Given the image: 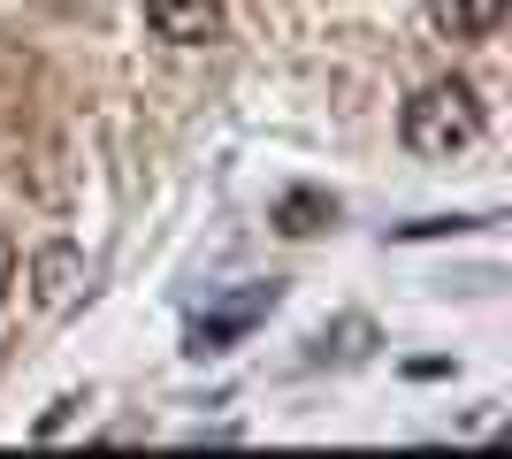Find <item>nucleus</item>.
Segmentation results:
<instances>
[{
	"mask_svg": "<svg viewBox=\"0 0 512 459\" xmlns=\"http://www.w3.org/2000/svg\"><path fill=\"white\" fill-rule=\"evenodd\" d=\"M482 92L467 85V77H428L421 92L406 100V115H398V131H406V146L421 153V161H451V153H467L474 138H482Z\"/></svg>",
	"mask_w": 512,
	"mask_h": 459,
	"instance_id": "nucleus-1",
	"label": "nucleus"
},
{
	"mask_svg": "<svg viewBox=\"0 0 512 459\" xmlns=\"http://www.w3.org/2000/svg\"><path fill=\"white\" fill-rule=\"evenodd\" d=\"M268 314H276V284H245L237 299H222V306H207V314H192V329H184V352H192V360H214V352H230L253 322H268Z\"/></svg>",
	"mask_w": 512,
	"mask_h": 459,
	"instance_id": "nucleus-2",
	"label": "nucleus"
},
{
	"mask_svg": "<svg viewBox=\"0 0 512 459\" xmlns=\"http://www.w3.org/2000/svg\"><path fill=\"white\" fill-rule=\"evenodd\" d=\"M77 299H92V261L69 238L39 245V253H31V306H39V314H69Z\"/></svg>",
	"mask_w": 512,
	"mask_h": 459,
	"instance_id": "nucleus-3",
	"label": "nucleus"
},
{
	"mask_svg": "<svg viewBox=\"0 0 512 459\" xmlns=\"http://www.w3.org/2000/svg\"><path fill=\"white\" fill-rule=\"evenodd\" d=\"M146 31L169 46H207L222 31V0H146Z\"/></svg>",
	"mask_w": 512,
	"mask_h": 459,
	"instance_id": "nucleus-4",
	"label": "nucleus"
},
{
	"mask_svg": "<svg viewBox=\"0 0 512 459\" xmlns=\"http://www.w3.org/2000/svg\"><path fill=\"white\" fill-rule=\"evenodd\" d=\"M505 8L512 0H428V31H436V39H490L497 23H505Z\"/></svg>",
	"mask_w": 512,
	"mask_h": 459,
	"instance_id": "nucleus-5",
	"label": "nucleus"
},
{
	"mask_svg": "<svg viewBox=\"0 0 512 459\" xmlns=\"http://www.w3.org/2000/svg\"><path fill=\"white\" fill-rule=\"evenodd\" d=\"M337 199L314 192V184H299V192H276V207H268V222H276L283 238H321V230H337Z\"/></svg>",
	"mask_w": 512,
	"mask_h": 459,
	"instance_id": "nucleus-6",
	"label": "nucleus"
},
{
	"mask_svg": "<svg viewBox=\"0 0 512 459\" xmlns=\"http://www.w3.org/2000/svg\"><path fill=\"white\" fill-rule=\"evenodd\" d=\"M360 352H375V322L367 314H344V322H329L306 345V360H360Z\"/></svg>",
	"mask_w": 512,
	"mask_h": 459,
	"instance_id": "nucleus-7",
	"label": "nucleus"
},
{
	"mask_svg": "<svg viewBox=\"0 0 512 459\" xmlns=\"http://www.w3.org/2000/svg\"><path fill=\"white\" fill-rule=\"evenodd\" d=\"M77 414H92V398H77V391H69V398H54V406L39 414V429H31V437H62V429H69Z\"/></svg>",
	"mask_w": 512,
	"mask_h": 459,
	"instance_id": "nucleus-8",
	"label": "nucleus"
},
{
	"mask_svg": "<svg viewBox=\"0 0 512 459\" xmlns=\"http://www.w3.org/2000/svg\"><path fill=\"white\" fill-rule=\"evenodd\" d=\"M16 284V238H8V230H0V291Z\"/></svg>",
	"mask_w": 512,
	"mask_h": 459,
	"instance_id": "nucleus-9",
	"label": "nucleus"
}]
</instances>
